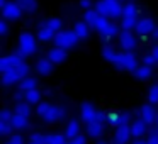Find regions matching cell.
I'll list each match as a JSON object with an SVG mask.
<instances>
[{
	"instance_id": "cell-42",
	"label": "cell",
	"mask_w": 158,
	"mask_h": 144,
	"mask_svg": "<svg viewBox=\"0 0 158 144\" xmlns=\"http://www.w3.org/2000/svg\"><path fill=\"white\" fill-rule=\"evenodd\" d=\"M66 144H87V137L80 134V136L77 137V139H73V141H68Z\"/></svg>"
},
{
	"instance_id": "cell-33",
	"label": "cell",
	"mask_w": 158,
	"mask_h": 144,
	"mask_svg": "<svg viewBox=\"0 0 158 144\" xmlns=\"http://www.w3.org/2000/svg\"><path fill=\"white\" fill-rule=\"evenodd\" d=\"M148 103H151V105L158 103V83H153L148 90Z\"/></svg>"
},
{
	"instance_id": "cell-24",
	"label": "cell",
	"mask_w": 158,
	"mask_h": 144,
	"mask_svg": "<svg viewBox=\"0 0 158 144\" xmlns=\"http://www.w3.org/2000/svg\"><path fill=\"white\" fill-rule=\"evenodd\" d=\"M99 19H100V14L95 10V9L85 10V14H83V21H85L92 29H95V26H97V22H99Z\"/></svg>"
},
{
	"instance_id": "cell-40",
	"label": "cell",
	"mask_w": 158,
	"mask_h": 144,
	"mask_svg": "<svg viewBox=\"0 0 158 144\" xmlns=\"http://www.w3.org/2000/svg\"><path fill=\"white\" fill-rule=\"evenodd\" d=\"M5 144H24V137L21 134H14V136L9 137V141Z\"/></svg>"
},
{
	"instance_id": "cell-11",
	"label": "cell",
	"mask_w": 158,
	"mask_h": 144,
	"mask_svg": "<svg viewBox=\"0 0 158 144\" xmlns=\"http://www.w3.org/2000/svg\"><path fill=\"white\" fill-rule=\"evenodd\" d=\"M155 27H156V24H155V21L151 17H141L134 29H136V32L139 36H151Z\"/></svg>"
},
{
	"instance_id": "cell-45",
	"label": "cell",
	"mask_w": 158,
	"mask_h": 144,
	"mask_svg": "<svg viewBox=\"0 0 158 144\" xmlns=\"http://www.w3.org/2000/svg\"><path fill=\"white\" fill-rule=\"evenodd\" d=\"M150 54H151V56H153V58H155V59H156V63H158V42H156V44H155V46H153V48H151V51H150Z\"/></svg>"
},
{
	"instance_id": "cell-18",
	"label": "cell",
	"mask_w": 158,
	"mask_h": 144,
	"mask_svg": "<svg viewBox=\"0 0 158 144\" xmlns=\"http://www.w3.org/2000/svg\"><path fill=\"white\" fill-rule=\"evenodd\" d=\"M90 26L87 24L85 21H77L75 26H73V31H75V34L78 36V39H87L90 36Z\"/></svg>"
},
{
	"instance_id": "cell-9",
	"label": "cell",
	"mask_w": 158,
	"mask_h": 144,
	"mask_svg": "<svg viewBox=\"0 0 158 144\" xmlns=\"http://www.w3.org/2000/svg\"><path fill=\"white\" fill-rule=\"evenodd\" d=\"M138 114H139V119H143L148 126H151V124L156 122L158 110L155 109V105H151V103H144V105H141L139 110H138Z\"/></svg>"
},
{
	"instance_id": "cell-8",
	"label": "cell",
	"mask_w": 158,
	"mask_h": 144,
	"mask_svg": "<svg viewBox=\"0 0 158 144\" xmlns=\"http://www.w3.org/2000/svg\"><path fill=\"white\" fill-rule=\"evenodd\" d=\"M117 39H119V46L123 48V51H133L138 46V39L131 31H124L123 29L121 34L117 36Z\"/></svg>"
},
{
	"instance_id": "cell-32",
	"label": "cell",
	"mask_w": 158,
	"mask_h": 144,
	"mask_svg": "<svg viewBox=\"0 0 158 144\" xmlns=\"http://www.w3.org/2000/svg\"><path fill=\"white\" fill-rule=\"evenodd\" d=\"M131 112H119L117 114V124H116V127H119V126H131Z\"/></svg>"
},
{
	"instance_id": "cell-7",
	"label": "cell",
	"mask_w": 158,
	"mask_h": 144,
	"mask_svg": "<svg viewBox=\"0 0 158 144\" xmlns=\"http://www.w3.org/2000/svg\"><path fill=\"white\" fill-rule=\"evenodd\" d=\"M0 9H2V15L5 21H17L22 15V9L15 4V0H7Z\"/></svg>"
},
{
	"instance_id": "cell-20",
	"label": "cell",
	"mask_w": 158,
	"mask_h": 144,
	"mask_svg": "<svg viewBox=\"0 0 158 144\" xmlns=\"http://www.w3.org/2000/svg\"><path fill=\"white\" fill-rule=\"evenodd\" d=\"M10 124H12V127H14L15 130L27 129V127H29V117H24V115H21V114H15L14 112V117H12Z\"/></svg>"
},
{
	"instance_id": "cell-49",
	"label": "cell",
	"mask_w": 158,
	"mask_h": 144,
	"mask_svg": "<svg viewBox=\"0 0 158 144\" xmlns=\"http://www.w3.org/2000/svg\"><path fill=\"white\" fill-rule=\"evenodd\" d=\"M5 2H7V0H0V7H2V5L5 4Z\"/></svg>"
},
{
	"instance_id": "cell-22",
	"label": "cell",
	"mask_w": 158,
	"mask_h": 144,
	"mask_svg": "<svg viewBox=\"0 0 158 144\" xmlns=\"http://www.w3.org/2000/svg\"><path fill=\"white\" fill-rule=\"evenodd\" d=\"M55 36H56V32L51 31L48 26L39 24V27H38V39L39 41H51V39H55Z\"/></svg>"
},
{
	"instance_id": "cell-26",
	"label": "cell",
	"mask_w": 158,
	"mask_h": 144,
	"mask_svg": "<svg viewBox=\"0 0 158 144\" xmlns=\"http://www.w3.org/2000/svg\"><path fill=\"white\" fill-rule=\"evenodd\" d=\"M36 86H38V80H36L34 76H27V78L21 80V83H19V90H22L24 93L34 90Z\"/></svg>"
},
{
	"instance_id": "cell-27",
	"label": "cell",
	"mask_w": 158,
	"mask_h": 144,
	"mask_svg": "<svg viewBox=\"0 0 158 144\" xmlns=\"http://www.w3.org/2000/svg\"><path fill=\"white\" fill-rule=\"evenodd\" d=\"M65 134H60V132H49L46 134V144H66Z\"/></svg>"
},
{
	"instance_id": "cell-15",
	"label": "cell",
	"mask_w": 158,
	"mask_h": 144,
	"mask_svg": "<svg viewBox=\"0 0 158 144\" xmlns=\"http://www.w3.org/2000/svg\"><path fill=\"white\" fill-rule=\"evenodd\" d=\"M78 136H80V122L77 119L68 120V124H66V127H65V137L68 141H73Z\"/></svg>"
},
{
	"instance_id": "cell-6",
	"label": "cell",
	"mask_w": 158,
	"mask_h": 144,
	"mask_svg": "<svg viewBox=\"0 0 158 144\" xmlns=\"http://www.w3.org/2000/svg\"><path fill=\"white\" fill-rule=\"evenodd\" d=\"M17 42H19L17 48L24 53L26 58H27V56H31V54H34L36 49H38V46H36V38L29 31L21 32V34H19V41Z\"/></svg>"
},
{
	"instance_id": "cell-41",
	"label": "cell",
	"mask_w": 158,
	"mask_h": 144,
	"mask_svg": "<svg viewBox=\"0 0 158 144\" xmlns=\"http://www.w3.org/2000/svg\"><path fill=\"white\" fill-rule=\"evenodd\" d=\"M143 65H146V66H151V68H153V66L156 65V59H155L151 54H146V56L143 58Z\"/></svg>"
},
{
	"instance_id": "cell-21",
	"label": "cell",
	"mask_w": 158,
	"mask_h": 144,
	"mask_svg": "<svg viewBox=\"0 0 158 144\" xmlns=\"http://www.w3.org/2000/svg\"><path fill=\"white\" fill-rule=\"evenodd\" d=\"M102 56H104L106 61H109V63H112V65H114L116 59H117V56H119V51H116V49L107 42V44L102 46Z\"/></svg>"
},
{
	"instance_id": "cell-4",
	"label": "cell",
	"mask_w": 158,
	"mask_h": 144,
	"mask_svg": "<svg viewBox=\"0 0 158 144\" xmlns=\"http://www.w3.org/2000/svg\"><path fill=\"white\" fill-rule=\"evenodd\" d=\"M77 42H78V36L75 34L73 29H61L55 36V46L61 49H72L77 46Z\"/></svg>"
},
{
	"instance_id": "cell-29",
	"label": "cell",
	"mask_w": 158,
	"mask_h": 144,
	"mask_svg": "<svg viewBox=\"0 0 158 144\" xmlns=\"http://www.w3.org/2000/svg\"><path fill=\"white\" fill-rule=\"evenodd\" d=\"M24 102L31 103V105H39V103H41V92H39L38 88L31 90V92H26Z\"/></svg>"
},
{
	"instance_id": "cell-23",
	"label": "cell",
	"mask_w": 158,
	"mask_h": 144,
	"mask_svg": "<svg viewBox=\"0 0 158 144\" xmlns=\"http://www.w3.org/2000/svg\"><path fill=\"white\" fill-rule=\"evenodd\" d=\"M153 75V68L151 66H146V65H139L136 70L133 71V76L138 80H146Z\"/></svg>"
},
{
	"instance_id": "cell-36",
	"label": "cell",
	"mask_w": 158,
	"mask_h": 144,
	"mask_svg": "<svg viewBox=\"0 0 158 144\" xmlns=\"http://www.w3.org/2000/svg\"><path fill=\"white\" fill-rule=\"evenodd\" d=\"M14 132V127L10 122H0V134L2 136H10Z\"/></svg>"
},
{
	"instance_id": "cell-37",
	"label": "cell",
	"mask_w": 158,
	"mask_h": 144,
	"mask_svg": "<svg viewBox=\"0 0 158 144\" xmlns=\"http://www.w3.org/2000/svg\"><path fill=\"white\" fill-rule=\"evenodd\" d=\"M12 117H14V112H10L9 109L0 110V122H10Z\"/></svg>"
},
{
	"instance_id": "cell-46",
	"label": "cell",
	"mask_w": 158,
	"mask_h": 144,
	"mask_svg": "<svg viewBox=\"0 0 158 144\" xmlns=\"http://www.w3.org/2000/svg\"><path fill=\"white\" fill-rule=\"evenodd\" d=\"M151 38H153L155 41H158V26L153 29V32H151Z\"/></svg>"
},
{
	"instance_id": "cell-17",
	"label": "cell",
	"mask_w": 158,
	"mask_h": 144,
	"mask_svg": "<svg viewBox=\"0 0 158 144\" xmlns=\"http://www.w3.org/2000/svg\"><path fill=\"white\" fill-rule=\"evenodd\" d=\"M21 75H19V71L15 68H10L7 70V71L2 73V83L4 85H14V83H21Z\"/></svg>"
},
{
	"instance_id": "cell-34",
	"label": "cell",
	"mask_w": 158,
	"mask_h": 144,
	"mask_svg": "<svg viewBox=\"0 0 158 144\" xmlns=\"http://www.w3.org/2000/svg\"><path fill=\"white\" fill-rule=\"evenodd\" d=\"M29 144H46V134L32 132L31 137H29Z\"/></svg>"
},
{
	"instance_id": "cell-39",
	"label": "cell",
	"mask_w": 158,
	"mask_h": 144,
	"mask_svg": "<svg viewBox=\"0 0 158 144\" xmlns=\"http://www.w3.org/2000/svg\"><path fill=\"white\" fill-rule=\"evenodd\" d=\"M117 114H119V112H107L106 124H109V126H114V127H116V124H117Z\"/></svg>"
},
{
	"instance_id": "cell-5",
	"label": "cell",
	"mask_w": 158,
	"mask_h": 144,
	"mask_svg": "<svg viewBox=\"0 0 158 144\" xmlns=\"http://www.w3.org/2000/svg\"><path fill=\"white\" fill-rule=\"evenodd\" d=\"M117 70H126V71H134L138 68V58L133 51H121L117 56L116 63H114Z\"/></svg>"
},
{
	"instance_id": "cell-28",
	"label": "cell",
	"mask_w": 158,
	"mask_h": 144,
	"mask_svg": "<svg viewBox=\"0 0 158 144\" xmlns=\"http://www.w3.org/2000/svg\"><path fill=\"white\" fill-rule=\"evenodd\" d=\"M123 19H138V7H136L134 2H127V4L124 5Z\"/></svg>"
},
{
	"instance_id": "cell-3",
	"label": "cell",
	"mask_w": 158,
	"mask_h": 144,
	"mask_svg": "<svg viewBox=\"0 0 158 144\" xmlns=\"http://www.w3.org/2000/svg\"><path fill=\"white\" fill-rule=\"evenodd\" d=\"M95 29H97V32L100 34V38H102L104 41H110L112 38H116V36L121 34V31H119V27H117L116 22H112L110 19L104 17V15H100Z\"/></svg>"
},
{
	"instance_id": "cell-16",
	"label": "cell",
	"mask_w": 158,
	"mask_h": 144,
	"mask_svg": "<svg viewBox=\"0 0 158 144\" xmlns=\"http://www.w3.org/2000/svg\"><path fill=\"white\" fill-rule=\"evenodd\" d=\"M97 110L99 109H95L90 102H83L82 105H80V115H82V119L85 120V122H90V120L95 119Z\"/></svg>"
},
{
	"instance_id": "cell-1",
	"label": "cell",
	"mask_w": 158,
	"mask_h": 144,
	"mask_svg": "<svg viewBox=\"0 0 158 144\" xmlns=\"http://www.w3.org/2000/svg\"><path fill=\"white\" fill-rule=\"evenodd\" d=\"M66 110L65 107L61 105H56V103H49V102H41L38 105V115L41 117L44 122H58V120H61L63 117H65Z\"/></svg>"
},
{
	"instance_id": "cell-43",
	"label": "cell",
	"mask_w": 158,
	"mask_h": 144,
	"mask_svg": "<svg viewBox=\"0 0 158 144\" xmlns=\"http://www.w3.org/2000/svg\"><path fill=\"white\" fill-rule=\"evenodd\" d=\"M7 31H9L7 21H5V19H2V21H0V34H2V36H5V34H7Z\"/></svg>"
},
{
	"instance_id": "cell-47",
	"label": "cell",
	"mask_w": 158,
	"mask_h": 144,
	"mask_svg": "<svg viewBox=\"0 0 158 144\" xmlns=\"http://www.w3.org/2000/svg\"><path fill=\"white\" fill-rule=\"evenodd\" d=\"M131 144H146V141H143V139H134Z\"/></svg>"
},
{
	"instance_id": "cell-25",
	"label": "cell",
	"mask_w": 158,
	"mask_h": 144,
	"mask_svg": "<svg viewBox=\"0 0 158 144\" xmlns=\"http://www.w3.org/2000/svg\"><path fill=\"white\" fill-rule=\"evenodd\" d=\"M15 4L22 9V12H27V14H32L38 9V0H15Z\"/></svg>"
},
{
	"instance_id": "cell-13",
	"label": "cell",
	"mask_w": 158,
	"mask_h": 144,
	"mask_svg": "<svg viewBox=\"0 0 158 144\" xmlns=\"http://www.w3.org/2000/svg\"><path fill=\"white\" fill-rule=\"evenodd\" d=\"M104 126H106V124L97 122V120H90V122H87V127H85L87 134H89L90 137H94V139H102Z\"/></svg>"
},
{
	"instance_id": "cell-35",
	"label": "cell",
	"mask_w": 158,
	"mask_h": 144,
	"mask_svg": "<svg viewBox=\"0 0 158 144\" xmlns=\"http://www.w3.org/2000/svg\"><path fill=\"white\" fill-rule=\"evenodd\" d=\"M15 70L19 71V75H21V78L24 80V78H27V76H29V71H31V66H29L26 61H22L19 66H15Z\"/></svg>"
},
{
	"instance_id": "cell-19",
	"label": "cell",
	"mask_w": 158,
	"mask_h": 144,
	"mask_svg": "<svg viewBox=\"0 0 158 144\" xmlns=\"http://www.w3.org/2000/svg\"><path fill=\"white\" fill-rule=\"evenodd\" d=\"M36 71L43 76H48L53 71V63L48 58H39L38 63H36Z\"/></svg>"
},
{
	"instance_id": "cell-2",
	"label": "cell",
	"mask_w": 158,
	"mask_h": 144,
	"mask_svg": "<svg viewBox=\"0 0 158 144\" xmlns=\"http://www.w3.org/2000/svg\"><path fill=\"white\" fill-rule=\"evenodd\" d=\"M95 10L107 19H123L124 5L119 0H99L95 4Z\"/></svg>"
},
{
	"instance_id": "cell-38",
	"label": "cell",
	"mask_w": 158,
	"mask_h": 144,
	"mask_svg": "<svg viewBox=\"0 0 158 144\" xmlns=\"http://www.w3.org/2000/svg\"><path fill=\"white\" fill-rule=\"evenodd\" d=\"M146 144H158V127H153L146 139Z\"/></svg>"
},
{
	"instance_id": "cell-50",
	"label": "cell",
	"mask_w": 158,
	"mask_h": 144,
	"mask_svg": "<svg viewBox=\"0 0 158 144\" xmlns=\"http://www.w3.org/2000/svg\"><path fill=\"white\" fill-rule=\"evenodd\" d=\"M155 127H158V115H156V122H155Z\"/></svg>"
},
{
	"instance_id": "cell-12",
	"label": "cell",
	"mask_w": 158,
	"mask_h": 144,
	"mask_svg": "<svg viewBox=\"0 0 158 144\" xmlns=\"http://www.w3.org/2000/svg\"><path fill=\"white\" fill-rule=\"evenodd\" d=\"M146 132H148V124L143 119H134L131 122V136L134 139H141V136H144Z\"/></svg>"
},
{
	"instance_id": "cell-14",
	"label": "cell",
	"mask_w": 158,
	"mask_h": 144,
	"mask_svg": "<svg viewBox=\"0 0 158 144\" xmlns=\"http://www.w3.org/2000/svg\"><path fill=\"white\" fill-rule=\"evenodd\" d=\"M46 58H48L49 61L53 63V65H58V63H63V61L66 59V49H61V48H58V46H53V48L48 51Z\"/></svg>"
},
{
	"instance_id": "cell-48",
	"label": "cell",
	"mask_w": 158,
	"mask_h": 144,
	"mask_svg": "<svg viewBox=\"0 0 158 144\" xmlns=\"http://www.w3.org/2000/svg\"><path fill=\"white\" fill-rule=\"evenodd\" d=\"M95 144H110V142H109V141H107V139H99V141H97Z\"/></svg>"
},
{
	"instance_id": "cell-10",
	"label": "cell",
	"mask_w": 158,
	"mask_h": 144,
	"mask_svg": "<svg viewBox=\"0 0 158 144\" xmlns=\"http://www.w3.org/2000/svg\"><path fill=\"white\" fill-rule=\"evenodd\" d=\"M22 61H24V59H22L19 54H15V53H10V54H7V56H2V58H0V71L4 73V71H7V70H10V68H15V66H19Z\"/></svg>"
},
{
	"instance_id": "cell-31",
	"label": "cell",
	"mask_w": 158,
	"mask_h": 144,
	"mask_svg": "<svg viewBox=\"0 0 158 144\" xmlns=\"http://www.w3.org/2000/svg\"><path fill=\"white\" fill-rule=\"evenodd\" d=\"M15 114H21L24 117H29L31 115V103L27 102H17L15 103V109H14Z\"/></svg>"
},
{
	"instance_id": "cell-30",
	"label": "cell",
	"mask_w": 158,
	"mask_h": 144,
	"mask_svg": "<svg viewBox=\"0 0 158 144\" xmlns=\"http://www.w3.org/2000/svg\"><path fill=\"white\" fill-rule=\"evenodd\" d=\"M43 24L48 26V27L51 29V31H55V32H60L61 27H63V21L60 17H49V19H46Z\"/></svg>"
},
{
	"instance_id": "cell-44",
	"label": "cell",
	"mask_w": 158,
	"mask_h": 144,
	"mask_svg": "<svg viewBox=\"0 0 158 144\" xmlns=\"http://www.w3.org/2000/svg\"><path fill=\"white\" fill-rule=\"evenodd\" d=\"M90 5H92L90 0H80V7L85 9V10H90Z\"/></svg>"
}]
</instances>
